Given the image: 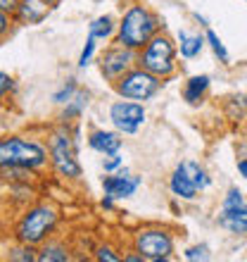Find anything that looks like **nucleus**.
<instances>
[{
  "instance_id": "14",
  "label": "nucleus",
  "mask_w": 247,
  "mask_h": 262,
  "mask_svg": "<svg viewBox=\"0 0 247 262\" xmlns=\"http://www.w3.org/2000/svg\"><path fill=\"white\" fill-rule=\"evenodd\" d=\"M169 191H171V195H176L179 200H195L197 198V186L192 184V179L188 177V172H185V167L176 165V169L171 172V177H169Z\"/></svg>"
},
{
  "instance_id": "28",
  "label": "nucleus",
  "mask_w": 247,
  "mask_h": 262,
  "mask_svg": "<svg viewBox=\"0 0 247 262\" xmlns=\"http://www.w3.org/2000/svg\"><path fill=\"white\" fill-rule=\"evenodd\" d=\"M119 167H124L121 152H112V155H105V160H103V169H105V174L117 172Z\"/></svg>"
},
{
  "instance_id": "27",
  "label": "nucleus",
  "mask_w": 247,
  "mask_h": 262,
  "mask_svg": "<svg viewBox=\"0 0 247 262\" xmlns=\"http://www.w3.org/2000/svg\"><path fill=\"white\" fill-rule=\"evenodd\" d=\"M247 203V195H242V191L238 186H231L226 191V195H224V200H221V207L224 210H231V207H240Z\"/></svg>"
},
{
  "instance_id": "9",
  "label": "nucleus",
  "mask_w": 247,
  "mask_h": 262,
  "mask_svg": "<svg viewBox=\"0 0 247 262\" xmlns=\"http://www.w3.org/2000/svg\"><path fill=\"white\" fill-rule=\"evenodd\" d=\"M107 117H110V124L117 131H121L124 136H133V134H138L140 126L145 124L147 112H145L143 103L121 98V100H114V103L110 105Z\"/></svg>"
},
{
  "instance_id": "25",
  "label": "nucleus",
  "mask_w": 247,
  "mask_h": 262,
  "mask_svg": "<svg viewBox=\"0 0 247 262\" xmlns=\"http://www.w3.org/2000/svg\"><path fill=\"white\" fill-rule=\"evenodd\" d=\"M95 50H97V38L88 34V38H86V43H83V48H81V55H79V69H86L93 62Z\"/></svg>"
},
{
  "instance_id": "21",
  "label": "nucleus",
  "mask_w": 247,
  "mask_h": 262,
  "mask_svg": "<svg viewBox=\"0 0 247 262\" xmlns=\"http://www.w3.org/2000/svg\"><path fill=\"white\" fill-rule=\"evenodd\" d=\"M7 260L10 262H38V246L14 241V246L7 250Z\"/></svg>"
},
{
  "instance_id": "12",
  "label": "nucleus",
  "mask_w": 247,
  "mask_h": 262,
  "mask_svg": "<svg viewBox=\"0 0 247 262\" xmlns=\"http://www.w3.org/2000/svg\"><path fill=\"white\" fill-rule=\"evenodd\" d=\"M124 134L117 129H93L88 134V148L100 152V155H112L119 152L124 145Z\"/></svg>"
},
{
  "instance_id": "30",
  "label": "nucleus",
  "mask_w": 247,
  "mask_h": 262,
  "mask_svg": "<svg viewBox=\"0 0 247 262\" xmlns=\"http://www.w3.org/2000/svg\"><path fill=\"white\" fill-rule=\"evenodd\" d=\"M12 21H14V14L3 12V10H0V34H3V38L7 36V29L12 27Z\"/></svg>"
},
{
  "instance_id": "19",
  "label": "nucleus",
  "mask_w": 247,
  "mask_h": 262,
  "mask_svg": "<svg viewBox=\"0 0 247 262\" xmlns=\"http://www.w3.org/2000/svg\"><path fill=\"white\" fill-rule=\"evenodd\" d=\"M86 107H88V91L79 89L74 93V98L64 105V110H62L60 119H62V122H67V124H69V122H76V119L86 112Z\"/></svg>"
},
{
  "instance_id": "32",
  "label": "nucleus",
  "mask_w": 247,
  "mask_h": 262,
  "mask_svg": "<svg viewBox=\"0 0 247 262\" xmlns=\"http://www.w3.org/2000/svg\"><path fill=\"white\" fill-rule=\"evenodd\" d=\"M121 262H145V257L140 255L136 248H133V250H129V253H124V260Z\"/></svg>"
},
{
  "instance_id": "17",
  "label": "nucleus",
  "mask_w": 247,
  "mask_h": 262,
  "mask_svg": "<svg viewBox=\"0 0 247 262\" xmlns=\"http://www.w3.org/2000/svg\"><path fill=\"white\" fill-rule=\"evenodd\" d=\"M117 29H119V21L112 17V14H100L95 19L88 24V34L95 36L97 41H112L117 36Z\"/></svg>"
},
{
  "instance_id": "26",
  "label": "nucleus",
  "mask_w": 247,
  "mask_h": 262,
  "mask_svg": "<svg viewBox=\"0 0 247 262\" xmlns=\"http://www.w3.org/2000/svg\"><path fill=\"white\" fill-rule=\"evenodd\" d=\"M93 257L100 262H121L124 255H119V250L110 243H103V246H95L93 248Z\"/></svg>"
},
{
  "instance_id": "20",
  "label": "nucleus",
  "mask_w": 247,
  "mask_h": 262,
  "mask_svg": "<svg viewBox=\"0 0 247 262\" xmlns=\"http://www.w3.org/2000/svg\"><path fill=\"white\" fill-rule=\"evenodd\" d=\"M181 165L185 167V172H188V177L192 179V184L197 186L200 193L212 186V177H209V172H207V169L200 165V162H195V160H183Z\"/></svg>"
},
{
  "instance_id": "2",
  "label": "nucleus",
  "mask_w": 247,
  "mask_h": 262,
  "mask_svg": "<svg viewBox=\"0 0 247 262\" xmlns=\"http://www.w3.org/2000/svg\"><path fill=\"white\" fill-rule=\"evenodd\" d=\"M159 17L143 3H133L119 17V29L114 41L131 50H140L159 31Z\"/></svg>"
},
{
  "instance_id": "10",
  "label": "nucleus",
  "mask_w": 247,
  "mask_h": 262,
  "mask_svg": "<svg viewBox=\"0 0 247 262\" xmlns=\"http://www.w3.org/2000/svg\"><path fill=\"white\" fill-rule=\"evenodd\" d=\"M143 184V177L131 174L129 167H119L117 172H110L107 177H103V191L105 195H110L114 200H126L136 193Z\"/></svg>"
},
{
  "instance_id": "36",
  "label": "nucleus",
  "mask_w": 247,
  "mask_h": 262,
  "mask_svg": "<svg viewBox=\"0 0 247 262\" xmlns=\"http://www.w3.org/2000/svg\"><path fill=\"white\" fill-rule=\"evenodd\" d=\"M62 3H64V0H48L50 7H57V5H62Z\"/></svg>"
},
{
  "instance_id": "3",
  "label": "nucleus",
  "mask_w": 247,
  "mask_h": 262,
  "mask_svg": "<svg viewBox=\"0 0 247 262\" xmlns=\"http://www.w3.org/2000/svg\"><path fill=\"white\" fill-rule=\"evenodd\" d=\"M50 148V167L60 179L76 181L81 179V162H79V145L74 138V129H69L67 122L57 124L48 136Z\"/></svg>"
},
{
  "instance_id": "23",
  "label": "nucleus",
  "mask_w": 247,
  "mask_h": 262,
  "mask_svg": "<svg viewBox=\"0 0 247 262\" xmlns=\"http://www.w3.org/2000/svg\"><path fill=\"white\" fill-rule=\"evenodd\" d=\"M212 257V250L207 243H195V246H188L183 250V260L188 262H207Z\"/></svg>"
},
{
  "instance_id": "24",
  "label": "nucleus",
  "mask_w": 247,
  "mask_h": 262,
  "mask_svg": "<svg viewBox=\"0 0 247 262\" xmlns=\"http://www.w3.org/2000/svg\"><path fill=\"white\" fill-rule=\"evenodd\" d=\"M76 91H79L76 79H67V83H62V89H57L55 93H53V103H55V105H67L69 100L74 98Z\"/></svg>"
},
{
  "instance_id": "8",
  "label": "nucleus",
  "mask_w": 247,
  "mask_h": 262,
  "mask_svg": "<svg viewBox=\"0 0 247 262\" xmlns=\"http://www.w3.org/2000/svg\"><path fill=\"white\" fill-rule=\"evenodd\" d=\"M100 64V74L105 76V81L114 83L117 79H121L129 69H133L138 64V50H131L121 43H112L103 50V55L97 60Z\"/></svg>"
},
{
  "instance_id": "5",
  "label": "nucleus",
  "mask_w": 247,
  "mask_h": 262,
  "mask_svg": "<svg viewBox=\"0 0 247 262\" xmlns=\"http://www.w3.org/2000/svg\"><path fill=\"white\" fill-rule=\"evenodd\" d=\"M179 43H174L164 31H157L143 48L138 50V64L155 76H159L162 81L171 79L179 72Z\"/></svg>"
},
{
  "instance_id": "22",
  "label": "nucleus",
  "mask_w": 247,
  "mask_h": 262,
  "mask_svg": "<svg viewBox=\"0 0 247 262\" xmlns=\"http://www.w3.org/2000/svg\"><path fill=\"white\" fill-rule=\"evenodd\" d=\"M205 36H207V46L212 48V53L216 57H219L221 64H231V55H228L226 46H224V41L219 38V34L214 31V29H205Z\"/></svg>"
},
{
  "instance_id": "16",
  "label": "nucleus",
  "mask_w": 247,
  "mask_h": 262,
  "mask_svg": "<svg viewBox=\"0 0 247 262\" xmlns=\"http://www.w3.org/2000/svg\"><path fill=\"white\" fill-rule=\"evenodd\" d=\"M209 86H212L209 74H192V76H188V79H185V86H183V100L195 107V105H200L202 100H205Z\"/></svg>"
},
{
  "instance_id": "18",
  "label": "nucleus",
  "mask_w": 247,
  "mask_h": 262,
  "mask_svg": "<svg viewBox=\"0 0 247 262\" xmlns=\"http://www.w3.org/2000/svg\"><path fill=\"white\" fill-rule=\"evenodd\" d=\"M69 260H71V250L62 241L48 238V241L38 248V262H69Z\"/></svg>"
},
{
  "instance_id": "1",
  "label": "nucleus",
  "mask_w": 247,
  "mask_h": 262,
  "mask_svg": "<svg viewBox=\"0 0 247 262\" xmlns=\"http://www.w3.org/2000/svg\"><path fill=\"white\" fill-rule=\"evenodd\" d=\"M57 224H60V212L55 205L50 203H34L21 210L17 222L12 224V238L17 243H29V246H38L53 238Z\"/></svg>"
},
{
  "instance_id": "7",
  "label": "nucleus",
  "mask_w": 247,
  "mask_h": 262,
  "mask_svg": "<svg viewBox=\"0 0 247 262\" xmlns=\"http://www.w3.org/2000/svg\"><path fill=\"white\" fill-rule=\"evenodd\" d=\"M114 86V93L119 98H126V100H138V103H147L159 93L162 89V79L155 76L152 72L143 69L140 64H136L133 69H129L121 79L112 83Z\"/></svg>"
},
{
  "instance_id": "33",
  "label": "nucleus",
  "mask_w": 247,
  "mask_h": 262,
  "mask_svg": "<svg viewBox=\"0 0 247 262\" xmlns=\"http://www.w3.org/2000/svg\"><path fill=\"white\" fill-rule=\"evenodd\" d=\"M100 207H103V210H107V212H110V210H114V198L105 195V198L100 200Z\"/></svg>"
},
{
  "instance_id": "31",
  "label": "nucleus",
  "mask_w": 247,
  "mask_h": 262,
  "mask_svg": "<svg viewBox=\"0 0 247 262\" xmlns=\"http://www.w3.org/2000/svg\"><path fill=\"white\" fill-rule=\"evenodd\" d=\"M17 7H19V0H0V10H3V12L14 14Z\"/></svg>"
},
{
  "instance_id": "6",
  "label": "nucleus",
  "mask_w": 247,
  "mask_h": 262,
  "mask_svg": "<svg viewBox=\"0 0 247 262\" xmlns=\"http://www.w3.org/2000/svg\"><path fill=\"white\" fill-rule=\"evenodd\" d=\"M131 246L145 257V262H166L174 257V234L166 227H143L131 236Z\"/></svg>"
},
{
  "instance_id": "34",
  "label": "nucleus",
  "mask_w": 247,
  "mask_h": 262,
  "mask_svg": "<svg viewBox=\"0 0 247 262\" xmlns=\"http://www.w3.org/2000/svg\"><path fill=\"white\" fill-rule=\"evenodd\" d=\"M238 172H240V177L247 181V158H240V160H238Z\"/></svg>"
},
{
  "instance_id": "11",
  "label": "nucleus",
  "mask_w": 247,
  "mask_h": 262,
  "mask_svg": "<svg viewBox=\"0 0 247 262\" xmlns=\"http://www.w3.org/2000/svg\"><path fill=\"white\" fill-rule=\"evenodd\" d=\"M53 7L48 5V0H19V7L14 12V21L24 24V27H36L48 19V14Z\"/></svg>"
},
{
  "instance_id": "35",
  "label": "nucleus",
  "mask_w": 247,
  "mask_h": 262,
  "mask_svg": "<svg viewBox=\"0 0 247 262\" xmlns=\"http://www.w3.org/2000/svg\"><path fill=\"white\" fill-rule=\"evenodd\" d=\"M192 17L200 21V27H205V29H209V21H207V17H202L200 12H192Z\"/></svg>"
},
{
  "instance_id": "4",
  "label": "nucleus",
  "mask_w": 247,
  "mask_h": 262,
  "mask_svg": "<svg viewBox=\"0 0 247 262\" xmlns=\"http://www.w3.org/2000/svg\"><path fill=\"white\" fill-rule=\"evenodd\" d=\"M50 162V148L38 138L7 136L0 141V167H24L41 172Z\"/></svg>"
},
{
  "instance_id": "15",
  "label": "nucleus",
  "mask_w": 247,
  "mask_h": 262,
  "mask_svg": "<svg viewBox=\"0 0 247 262\" xmlns=\"http://www.w3.org/2000/svg\"><path fill=\"white\" fill-rule=\"evenodd\" d=\"M176 43H179V55L183 57V60H195V57L205 50L207 36L205 34H192V31H185V29H179V34H176Z\"/></svg>"
},
{
  "instance_id": "29",
  "label": "nucleus",
  "mask_w": 247,
  "mask_h": 262,
  "mask_svg": "<svg viewBox=\"0 0 247 262\" xmlns=\"http://www.w3.org/2000/svg\"><path fill=\"white\" fill-rule=\"evenodd\" d=\"M14 91V79L7 72H3L0 74V93H3V98H7V93H12Z\"/></svg>"
},
{
  "instance_id": "13",
  "label": "nucleus",
  "mask_w": 247,
  "mask_h": 262,
  "mask_svg": "<svg viewBox=\"0 0 247 262\" xmlns=\"http://www.w3.org/2000/svg\"><path fill=\"white\" fill-rule=\"evenodd\" d=\"M216 224L231 236H245L247 234V203L240 207H231V210L221 207L219 217H216Z\"/></svg>"
}]
</instances>
